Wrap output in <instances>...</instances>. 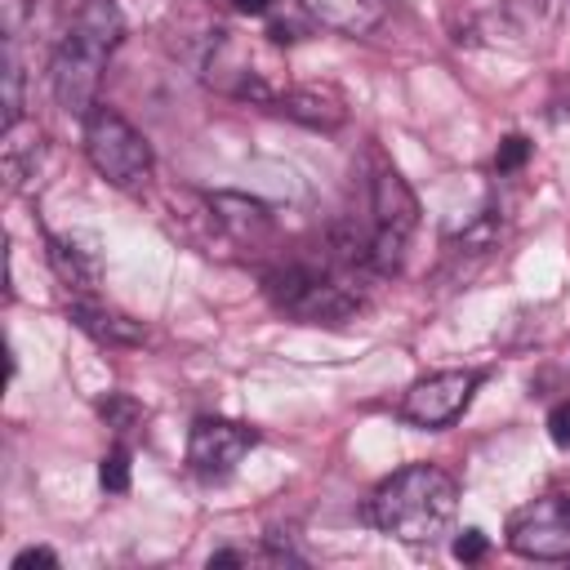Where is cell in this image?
<instances>
[{
  "mask_svg": "<svg viewBox=\"0 0 570 570\" xmlns=\"http://www.w3.org/2000/svg\"><path fill=\"white\" fill-rule=\"evenodd\" d=\"M454 508H459V485L432 463H410V468L392 472L387 481H379L365 512L396 543L432 548L450 530Z\"/></svg>",
  "mask_w": 570,
  "mask_h": 570,
  "instance_id": "cell-1",
  "label": "cell"
},
{
  "mask_svg": "<svg viewBox=\"0 0 570 570\" xmlns=\"http://www.w3.org/2000/svg\"><path fill=\"white\" fill-rule=\"evenodd\" d=\"M120 36H125V18H120L116 0H89L76 13V22L58 40L53 67H49L53 98L67 116L85 120L98 107V85H102V71H107Z\"/></svg>",
  "mask_w": 570,
  "mask_h": 570,
  "instance_id": "cell-2",
  "label": "cell"
},
{
  "mask_svg": "<svg viewBox=\"0 0 570 570\" xmlns=\"http://www.w3.org/2000/svg\"><path fill=\"white\" fill-rule=\"evenodd\" d=\"M200 76L205 85H214L227 98H245V102H281L285 85H281V58L272 49V40H249L236 31H214L200 58Z\"/></svg>",
  "mask_w": 570,
  "mask_h": 570,
  "instance_id": "cell-3",
  "label": "cell"
},
{
  "mask_svg": "<svg viewBox=\"0 0 570 570\" xmlns=\"http://www.w3.org/2000/svg\"><path fill=\"white\" fill-rule=\"evenodd\" d=\"M263 289L276 312H285L289 321H303V325H343L347 316L361 312V294L347 285V276L334 267H316V263L276 267V272H267Z\"/></svg>",
  "mask_w": 570,
  "mask_h": 570,
  "instance_id": "cell-4",
  "label": "cell"
},
{
  "mask_svg": "<svg viewBox=\"0 0 570 570\" xmlns=\"http://www.w3.org/2000/svg\"><path fill=\"white\" fill-rule=\"evenodd\" d=\"M85 156L98 169V178H107L116 191H142L156 174V156L147 138L116 107L102 102L85 116Z\"/></svg>",
  "mask_w": 570,
  "mask_h": 570,
  "instance_id": "cell-5",
  "label": "cell"
},
{
  "mask_svg": "<svg viewBox=\"0 0 570 570\" xmlns=\"http://www.w3.org/2000/svg\"><path fill=\"white\" fill-rule=\"evenodd\" d=\"M370 236L361 245L365 254V267L374 272H396L401 258H405V245L419 227V200L410 191V183L392 169V165H379L374 169V183H370Z\"/></svg>",
  "mask_w": 570,
  "mask_h": 570,
  "instance_id": "cell-6",
  "label": "cell"
},
{
  "mask_svg": "<svg viewBox=\"0 0 570 570\" xmlns=\"http://www.w3.org/2000/svg\"><path fill=\"white\" fill-rule=\"evenodd\" d=\"M508 548L530 561H570V494H543L508 517Z\"/></svg>",
  "mask_w": 570,
  "mask_h": 570,
  "instance_id": "cell-7",
  "label": "cell"
},
{
  "mask_svg": "<svg viewBox=\"0 0 570 570\" xmlns=\"http://www.w3.org/2000/svg\"><path fill=\"white\" fill-rule=\"evenodd\" d=\"M481 387V374L476 370H441V374H428L419 379L405 396H401V419L414 423V428H450L472 392Z\"/></svg>",
  "mask_w": 570,
  "mask_h": 570,
  "instance_id": "cell-8",
  "label": "cell"
},
{
  "mask_svg": "<svg viewBox=\"0 0 570 570\" xmlns=\"http://www.w3.org/2000/svg\"><path fill=\"white\" fill-rule=\"evenodd\" d=\"M258 432L245 428V423H232V419H196L191 423V436H187V463L200 481H223L236 472V463L254 450Z\"/></svg>",
  "mask_w": 570,
  "mask_h": 570,
  "instance_id": "cell-9",
  "label": "cell"
},
{
  "mask_svg": "<svg viewBox=\"0 0 570 570\" xmlns=\"http://www.w3.org/2000/svg\"><path fill=\"white\" fill-rule=\"evenodd\" d=\"M67 312H71V321H76L89 338H98V343H107V347H138V343L147 338V330H142L138 321H129V316L102 307L94 294H76V298L67 303Z\"/></svg>",
  "mask_w": 570,
  "mask_h": 570,
  "instance_id": "cell-10",
  "label": "cell"
},
{
  "mask_svg": "<svg viewBox=\"0 0 570 570\" xmlns=\"http://www.w3.org/2000/svg\"><path fill=\"white\" fill-rule=\"evenodd\" d=\"M45 249H49V267L58 272V281L71 289V294H94L98 289V254L85 249L76 236H62V232H49L45 236Z\"/></svg>",
  "mask_w": 570,
  "mask_h": 570,
  "instance_id": "cell-11",
  "label": "cell"
},
{
  "mask_svg": "<svg viewBox=\"0 0 570 570\" xmlns=\"http://www.w3.org/2000/svg\"><path fill=\"white\" fill-rule=\"evenodd\" d=\"M209 214H214V227H223L232 240H254V236H267L272 232V214L249 200V196H236V191H214L209 200Z\"/></svg>",
  "mask_w": 570,
  "mask_h": 570,
  "instance_id": "cell-12",
  "label": "cell"
},
{
  "mask_svg": "<svg viewBox=\"0 0 570 570\" xmlns=\"http://www.w3.org/2000/svg\"><path fill=\"white\" fill-rule=\"evenodd\" d=\"M303 9L330 27V31H343V36H365L383 22V9L387 0H303Z\"/></svg>",
  "mask_w": 570,
  "mask_h": 570,
  "instance_id": "cell-13",
  "label": "cell"
},
{
  "mask_svg": "<svg viewBox=\"0 0 570 570\" xmlns=\"http://www.w3.org/2000/svg\"><path fill=\"white\" fill-rule=\"evenodd\" d=\"M40 156H45V134H40L36 125H22V120H18V125H4L0 160H4V178H9L13 191L36 174Z\"/></svg>",
  "mask_w": 570,
  "mask_h": 570,
  "instance_id": "cell-14",
  "label": "cell"
},
{
  "mask_svg": "<svg viewBox=\"0 0 570 570\" xmlns=\"http://www.w3.org/2000/svg\"><path fill=\"white\" fill-rule=\"evenodd\" d=\"M276 107H281L289 120L321 125V129H334V125H343V116H347V107H343V98H338L334 89H285Z\"/></svg>",
  "mask_w": 570,
  "mask_h": 570,
  "instance_id": "cell-15",
  "label": "cell"
},
{
  "mask_svg": "<svg viewBox=\"0 0 570 570\" xmlns=\"http://www.w3.org/2000/svg\"><path fill=\"white\" fill-rule=\"evenodd\" d=\"M22 120V62L13 53V40H4V125Z\"/></svg>",
  "mask_w": 570,
  "mask_h": 570,
  "instance_id": "cell-16",
  "label": "cell"
},
{
  "mask_svg": "<svg viewBox=\"0 0 570 570\" xmlns=\"http://www.w3.org/2000/svg\"><path fill=\"white\" fill-rule=\"evenodd\" d=\"M98 481H102L107 494H125V490H129V450H125V445H116V450L102 454Z\"/></svg>",
  "mask_w": 570,
  "mask_h": 570,
  "instance_id": "cell-17",
  "label": "cell"
},
{
  "mask_svg": "<svg viewBox=\"0 0 570 570\" xmlns=\"http://www.w3.org/2000/svg\"><path fill=\"white\" fill-rule=\"evenodd\" d=\"M98 414H102V423L116 428V432H134V428L142 423V405L129 401V396H107V401L98 405Z\"/></svg>",
  "mask_w": 570,
  "mask_h": 570,
  "instance_id": "cell-18",
  "label": "cell"
},
{
  "mask_svg": "<svg viewBox=\"0 0 570 570\" xmlns=\"http://www.w3.org/2000/svg\"><path fill=\"white\" fill-rule=\"evenodd\" d=\"M530 151H534V147H530L525 134H508V138L499 142V151H494V169H499V174H517V169L530 160Z\"/></svg>",
  "mask_w": 570,
  "mask_h": 570,
  "instance_id": "cell-19",
  "label": "cell"
},
{
  "mask_svg": "<svg viewBox=\"0 0 570 570\" xmlns=\"http://www.w3.org/2000/svg\"><path fill=\"white\" fill-rule=\"evenodd\" d=\"M548 436H552V445L570 450V396L548 410Z\"/></svg>",
  "mask_w": 570,
  "mask_h": 570,
  "instance_id": "cell-20",
  "label": "cell"
},
{
  "mask_svg": "<svg viewBox=\"0 0 570 570\" xmlns=\"http://www.w3.org/2000/svg\"><path fill=\"white\" fill-rule=\"evenodd\" d=\"M490 552V539L481 534V530H463L459 539H454V557L459 561H481Z\"/></svg>",
  "mask_w": 570,
  "mask_h": 570,
  "instance_id": "cell-21",
  "label": "cell"
},
{
  "mask_svg": "<svg viewBox=\"0 0 570 570\" xmlns=\"http://www.w3.org/2000/svg\"><path fill=\"white\" fill-rule=\"evenodd\" d=\"M31 566H58V557L49 548H22L13 557V570H31Z\"/></svg>",
  "mask_w": 570,
  "mask_h": 570,
  "instance_id": "cell-22",
  "label": "cell"
},
{
  "mask_svg": "<svg viewBox=\"0 0 570 570\" xmlns=\"http://www.w3.org/2000/svg\"><path fill=\"white\" fill-rule=\"evenodd\" d=\"M236 9H240V13H249V18H258V13H267V9H272V0H236Z\"/></svg>",
  "mask_w": 570,
  "mask_h": 570,
  "instance_id": "cell-23",
  "label": "cell"
}]
</instances>
